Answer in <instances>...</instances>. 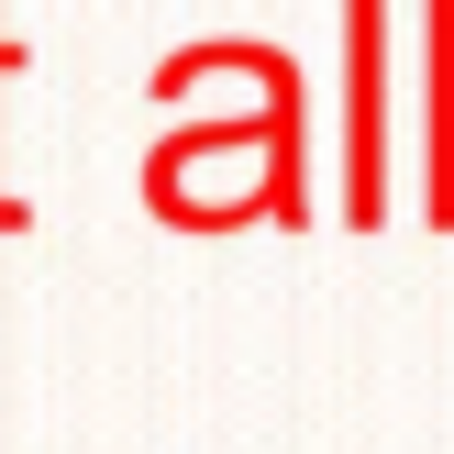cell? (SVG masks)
<instances>
[{
	"instance_id": "obj_1",
	"label": "cell",
	"mask_w": 454,
	"mask_h": 454,
	"mask_svg": "<svg viewBox=\"0 0 454 454\" xmlns=\"http://www.w3.org/2000/svg\"><path fill=\"white\" fill-rule=\"evenodd\" d=\"M310 145H300V67L255 89V111L177 122L145 155V211L177 233H233V222H310Z\"/></svg>"
},
{
	"instance_id": "obj_2",
	"label": "cell",
	"mask_w": 454,
	"mask_h": 454,
	"mask_svg": "<svg viewBox=\"0 0 454 454\" xmlns=\"http://www.w3.org/2000/svg\"><path fill=\"white\" fill-rule=\"evenodd\" d=\"M344 222H388V0H344Z\"/></svg>"
},
{
	"instance_id": "obj_3",
	"label": "cell",
	"mask_w": 454,
	"mask_h": 454,
	"mask_svg": "<svg viewBox=\"0 0 454 454\" xmlns=\"http://www.w3.org/2000/svg\"><path fill=\"white\" fill-rule=\"evenodd\" d=\"M421 222L454 233V0H421Z\"/></svg>"
},
{
	"instance_id": "obj_4",
	"label": "cell",
	"mask_w": 454,
	"mask_h": 454,
	"mask_svg": "<svg viewBox=\"0 0 454 454\" xmlns=\"http://www.w3.org/2000/svg\"><path fill=\"white\" fill-rule=\"evenodd\" d=\"M12 78H22V34L0 22V100H12ZM0 133H12V122H0ZM22 222H34V211H22V189L0 177V233H22Z\"/></svg>"
}]
</instances>
